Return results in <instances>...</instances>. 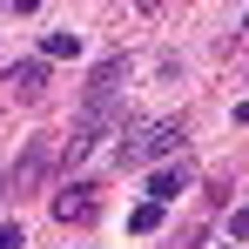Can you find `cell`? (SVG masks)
Segmentation results:
<instances>
[{
  "label": "cell",
  "instance_id": "obj_1",
  "mask_svg": "<svg viewBox=\"0 0 249 249\" xmlns=\"http://www.w3.org/2000/svg\"><path fill=\"white\" fill-rule=\"evenodd\" d=\"M175 148H182V128H175V122H155V128H142V135L122 148V168H135V162H162V155H175Z\"/></svg>",
  "mask_w": 249,
  "mask_h": 249
},
{
  "label": "cell",
  "instance_id": "obj_2",
  "mask_svg": "<svg viewBox=\"0 0 249 249\" xmlns=\"http://www.w3.org/2000/svg\"><path fill=\"white\" fill-rule=\"evenodd\" d=\"M47 162H54V142H27V155H20V162H14V175H7V189H14V196H27V189H34V182H41L47 175Z\"/></svg>",
  "mask_w": 249,
  "mask_h": 249
},
{
  "label": "cell",
  "instance_id": "obj_3",
  "mask_svg": "<svg viewBox=\"0 0 249 249\" xmlns=\"http://www.w3.org/2000/svg\"><path fill=\"white\" fill-rule=\"evenodd\" d=\"M94 196H101V189H94V182H74V189H61V196H54V215H61V222H94Z\"/></svg>",
  "mask_w": 249,
  "mask_h": 249
},
{
  "label": "cell",
  "instance_id": "obj_4",
  "mask_svg": "<svg viewBox=\"0 0 249 249\" xmlns=\"http://www.w3.org/2000/svg\"><path fill=\"white\" fill-rule=\"evenodd\" d=\"M115 81H122V61H101V68H94V81H88V115H101V108H108Z\"/></svg>",
  "mask_w": 249,
  "mask_h": 249
},
{
  "label": "cell",
  "instance_id": "obj_5",
  "mask_svg": "<svg viewBox=\"0 0 249 249\" xmlns=\"http://www.w3.org/2000/svg\"><path fill=\"white\" fill-rule=\"evenodd\" d=\"M7 88H14V94H27V101H34V94H41V88H47V61H20V68H14V74H7Z\"/></svg>",
  "mask_w": 249,
  "mask_h": 249
},
{
  "label": "cell",
  "instance_id": "obj_6",
  "mask_svg": "<svg viewBox=\"0 0 249 249\" xmlns=\"http://www.w3.org/2000/svg\"><path fill=\"white\" fill-rule=\"evenodd\" d=\"M182 189H189V168H182V162H175V168H155V182H148V196H155V202H175Z\"/></svg>",
  "mask_w": 249,
  "mask_h": 249
},
{
  "label": "cell",
  "instance_id": "obj_7",
  "mask_svg": "<svg viewBox=\"0 0 249 249\" xmlns=\"http://www.w3.org/2000/svg\"><path fill=\"white\" fill-rule=\"evenodd\" d=\"M41 54H47V61H74V54H81V34L54 27V34H41Z\"/></svg>",
  "mask_w": 249,
  "mask_h": 249
},
{
  "label": "cell",
  "instance_id": "obj_8",
  "mask_svg": "<svg viewBox=\"0 0 249 249\" xmlns=\"http://www.w3.org/2000/svg\"><path fill=\"white\" fill-rule=\"evenodd\" d=\"M128 229H135V236H155V229H162V202H142L128 215Z\"/></svg>",
  "mask_w": 249,
  "mask_h": 249
},
{
  "label": "cell",
  "instance_id": "obj_9",
  "mask_svg": "<svg viewBox=\"0 0 249 249\" xmlns=\"http://www.w3.org/2000/svg\"><path fill=\"white\" fill-rule=\"evenodd\" d=\"M229 229H236V236H243V243H249V202L236 209V215H229Z\"/></svg>",
  "mask_w": 249,
  "mask_h": 249
},
{
  "label": "cell",
  "instance_id": "obj_10",
  "mask_svg": "<svg viewBox=\"0 0 249 249\" xmlns=\"http://www.w3.org/2000/svg\"><path fill=\"white\" fill-rule=\"evenodd\" d=\"M0 249H20V229H0Z\"/></svg>",
  "mask_w": 249,
  "mask_h": 249
},
{
  "label": "cell",
  "instance_id": "obj_11",
  "mask_svg": "<svg viewBox=\"0 0 249 249\" xmlns=\"http://www.w3.org/2000/svg\"><path fill=\"white\" fill-rule=\"evenodd\" d=\"M236 122H249V101H243V108H236Z\"/></svg>",
  "mask_w": 249,
  "mask_h": 249
}]
</instances>
